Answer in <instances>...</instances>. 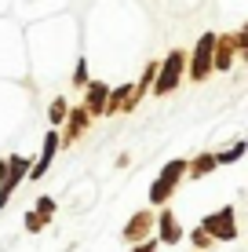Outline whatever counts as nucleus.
<instances>
[{"label": "nucleus", "instance_id": "1", "mask_svg": "<svg viewBox=\"0 0 248 252\" xmlns=\"http://www.w3.org/2000/svg\"><path fill=\"white\" fill-rule=\"evenodd\" d=\"M201 230L208 234L212 241H234V238H237V223H234V205H226L223 212H212V216H204Z\"/></svg>", "mask_w": 248, "mask_h": 252}, {"label": "nucleus", "instance_id": "2", "mask_svg": "<svg viewBox=\"0 0 248 252\" xmlns=\"http://www.w3.org/2000/svg\"><path fill=\"white\" fill-rule=\"evenodd\" d=\"M183 63H186V55L183 51H172V55H168V63H165V73L157 77V84H153V92L157 95H168L179 84V77H183Z\"/></svg>", "mask_w": 248, "mask_h": 252}, {"label": "nucleus", "instance_id": "3", "mask_svg": "<svg viewBox=\"0 0 248 252\" xmlns=\"http://www.w3.org/2000/svg\"><path fill=\"white\" fill-rule=\"evenodd\" d=\"M212 48H216V37L204 33L197 51H193V81H204V77L212 73Z\"/></svg>", "mask_w": 248, "mask_h": 252}, {"label": "nucleus", "instance_id": "4", "mask_svg": "<svg viewBox=\"0 0 248 252\" xmlns=\"http://www.w3.org/2000/svg\"><path fill=\"white\" fill-rule=\"evenodd\" d=\"M153 230V212H135L132 220L124 223V241H132V245H139V241H146V234Z\"/></svg>", "mask_w": 248, "mask_h": 252}, {"label": "nucleus", "instance_id": "5", "mask_svg": "<svg viewBox=\"0 0 248 252\" xmlns=\"http://www.w3.org/2000/svg\"><path fill=\"white\" fill-rule=\"evenodd\" d=\"M88 114H84V106H77V110H70V114H66V139H62V143L66 146H73L77 143V139H81L84 132H88Z\"/></svg>", "mask_w": 248, "mask_h": 252}, {"label": "nucleus", "instance_id": "6", "mask_svg": "<svg viewBox=\"0 0 248 252\" xmlns=\"http://www.w3.org/2000/svg\"><path fill=\"white\" fill-rule=\"evenodd\" d=\"M55 150H58V135L48 132V139H44V154H40V158L29 164V179H40V176L51 168V158H55Z\"/></svg>", "mask_w": 248, "mask_h": 252}, {"label": "nucleus", "instance_id": "7", "mask_svg": "<svg viewBox=\"0 0 248 252\" xmlns=\"http://www.w3.org/2000/svg\"><path fill=\"white\" fill-rule=\"evenodd\" d=\"M153 223L161 227V241L165 245H179V238H183V230H179V223H175V212H161V216H153Z\"/></svg>", "mask_w": 248, "mask_h": 252}, {"label": "nucleus", "instance_id": "8", "mask_svg": "<svg viewBox=\"0 0 248 252\" xmlns=\"http://www.w3.org/2000/svg\"><path fill=\"white\" fill-rule=\"evenodd\" d=\"M106 95H110V88L106 84H88V102H84V114L88 117H99L102 114V106H106Z\"/></svg>", "mask_w": 248, "mask_h": 252}, {"label": "nucleus", "instance_id": "9", "mask_svg": "<svg viewBox=\"0 0 248 252\" xmlns=\"http://www.w3.org/2000/svg\"><path fill=\"white\" fill-rule=\"evenodd\" d=\"M212 168H216V154H201L197 161H186V172H190V179H201V176H208Z\"/></svg>", "mask_w": 248, "mask_h": 252}, {"label": "nucleus", "instance_id": "10", "mask_svg": "<svg viewBox=\"0 0 248 252\" xmlns=\"http://www.w3.org/2000/svg\"><path fill=\"white\" fill-rule=\"evenodd\" d=\"M183 172H186V161H172L165 172H161V183H168V187H175L179 179H183Z\"/></svg>", "mask_w": 248, "mask_h": 252}, {"label": "nucleus", "instance_id": "11", "mask_svg": "<svg viewBox=\"0 0 248 252\" xmlns=\"http://www.w3.org/2000/svg\"><path fill=\"white\" fill-rule=\"evenodd\" d=\"M48 227V216H40V212H26V230L29 234H40Z\"/></svg>", "mask_w": 248, "mask_h": 252}, {"label": "nucleus", "instance_id": "12", "mask_svg": "<svg viewBox=\"0 0 248 252\" xmlns=\"http://www.w3.org/2000/svg\"><path fill=\"white\" fill-rule=\"evenodd\" d=\"M66 114H70V102H66V99H55V102H51V125H62Z\"/></svg>", "mask_w": 248, "mask_h": 252}, {"label": "nucleus", "instance_id": "13", "mask_svg": "<svg viewBox=\"0 0 248 252\" xmlns=\"http://www.w3.org/2000/svg\"><path fill=\"white\" fill-rule=\"evenodd\" d=\"M241 154H245V143H237L230 154H219V158H216V164H234L237 158H241Z\"/></svg>", "mask_w": 248, "mask_h": 252}, {"label": "nucleus", "instance_id": "14", "mask_svg": "<svg viewBox=\"0 0 248 252\" xmlns=\"http://www.w3.org/2000/svg\"><path fill=\"white\" fill-rule=\"evenodd\" d=\"M190 241H193V245H197V249H212V245H216V241H212V238H208V234H204L201 227H197V230L190 234Z\"/></svg>", "mask_w": 248, "mask_h": 252}, {"label": "nucleus", "instance_id": "15", "mask_svg": "<svg viewBox=\"0 0 248 252\" xmlns=\"http://www.w3.org/2000/svg\"><path fill=\"white\" fill-rule=\"evenodd\" d=\"M33 212H40V216H48V220H51V212H55V201H51V197H40Z\"/></svg>", "mask_w": 248, "mask_h": 252}, {"label": "nucleus", "instance_id": "16", "mask_svg": "<svg viewBox=\"0 0 248 252\" xmlns=\"http://www.w3.org/2000/svg\"><path fill=\"white\" fill-rule=\"evenodd\" d=\"M132 252H157V241H139V249H132Z\"/></svg>", "mask_w": 248, "mask_h": 252}, {"label": "nucleus", "instance_id": "17", "mask_svg": "<svg viewBox=\"0 0 248 252\" xmlns=\"http://www.w3.org/2000/svg\"><path fill=\"white\" fill-rule=\"evenodd\" d=\"M84 81H88V73H84V63H81V66H77V73H73V84H84Z\"/></svg>", "mask_w": 248, "mask_h": 252}]
</instances>
